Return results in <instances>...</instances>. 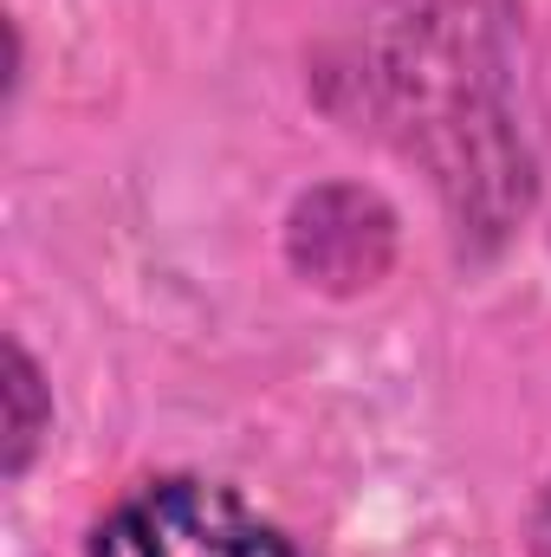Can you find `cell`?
<instances>
[{"label":"cell","instance_id":"1","mask_svg":"<svg viewBox=\"0 0 551 557\" xmlns=\"http://www.w3.org/2000/svg\"><path fill=\"white\" fill-rule=\"evenodd\" d=\"M91 557H298V552L228 486L156 480L98 525Z\"/></svg>","mask_w":551,"mask_h":557},{"label":"cell","instance_id":"4","mask_svg":"<svg viewBox=\"0 0 551 557\" xmlns=\"http://www.w3.org/2000/svg\"><path fill=\"white\" fill-rule=\"evenodd\" d=\"M539 557H551V493H546V506H539V545H532Z\"/></svg>","mask_w":551,"mask_h":557},{"label":"cell","instance_id":"3","mask_svg":"<svg viewBox=\"0 0 551 557\" xmlns=\"http://www.w3.org/2000/svg\"><path fill=\"white\" fill-rule=\"evenodd\" d=\"M39 421H46V403H39V376L26 363L20 344H7V473L26 467L33 441H39Z\"/></svg>","mask_w":551,"mask_h":557},{"label":"cell","instance_id":"2","mask_svg":"<svg viewBox=\"0 0 551 557\" xmlns=\"http://www.w3.org/2000/svg\"><path fill=\"white\" fill-rule=\"evenodd\" d=\"M292 267L311 273L318 285H338V292H357L390 267V208L364 188H318L298 201L292 214Z\"/></svg>","mask_w":551,"mask_h":557}]
</instances>
